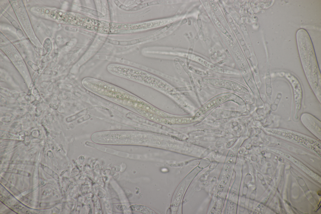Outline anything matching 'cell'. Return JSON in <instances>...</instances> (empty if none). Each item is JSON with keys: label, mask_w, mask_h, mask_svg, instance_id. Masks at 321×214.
<instances>
[{"label": "cell", "mask_w": 321, "mask_h": 214, "mask_svg": "<svg viewBox=\"0 0 321 214\" xmlns=\"http://www.w3.org/2000/svg\"><path fill=\"white\" fill-rule=\"evenodd\" d=\"M221 201L218 200L211 209V213H215L218 212L221 207Z\"/></svg>", "instance_id": "obj_8"}, {"label": "cell", "mask_w": 321, "mask_h": 214, "mask_svg": "<svg viewBox=\"0 0 321 214\" xmlns=\"http://www.w3.org/2000/svg\"><path fill=\"white\" fill-rule=\"evenodd\" d=\"M145 40L144 38L140 39L134 40L130 41H118L115 40H110L109 42L112 44L119 45H129L136 43Z\"/></svg>", "instance_id": "obj_7"}, {"label": "cell", "mask_w": 321, "mask_h": 214, "mask_svg": "<svg viewBox=\"0 0 321 214\" xmlns=\"http://www.w3.org/2000/svg\"><path fill=\"white\" fill-rule=\"evenodd\" d=\"M157 3H158L156 1H155V2H148V3H144V4H141L139 5H138V6H136L134 8H133V9L132 10H136L137 9H138L141 8H143V7H145L148 6V5H152V4H157Z\"/></svg>", "instance_id": "obj_9"}, {"label": "cell", "mask_w": 321, "mask_h": 214, "mask_svg": "<svg viewBox=\"0 0 321 214\" xmlns=\"http://www.w3.org/2000/svg\"><path fill=\"white\" fill-rule=\"evenodd\" d=\"M136 109L140 114L152 120L168 125L172 124L166 119L148 111L138 107H136Z\"/></svg>", "instance_id": "obj_3"}, {"label": "cell", "mask_w": 321, "mask_h": 214, "mask_svg": "<svg viewBox=\"0 0 321 214\" xmlns=\"http://www.w3.org/2000/svg\"><path fill=\"white\" fill-rule=\"evenodd\" d=\"M231 175L230 172H229L224 178L222 180L217 188L215 196L218 198L219 196L223 191L226 186Z\"/></svg>", "instance_id": "obj_6"}, {"label": "cell", "mask_w": 321, "mask_h": 214, "mask_svg": "<svg viewBox=\"0 0 321 214\" xmlns=\"http://www.w3.org/2000/svg\"><path fill=\"white\" fill-rule=\"evenodd\" d=\"M137 105L139 108L148 111L160 116L165 117H169V116L162 111L159 110L155 107L145 104L142 102L138 103Z\"/></svg>", "instance_id": "obj_5"}, {"label": "cell", "mask_w": 321, "mask_h": 214, "mask_svg": "<svg viewBox=\"0 0 321 214\" xmlns=\"http://www.w3.org/2000/svg\"><path fill=\"white\" fill-rule=\"evenodd\" d=\"M205 81L213 85L235 91H243L245 90L243 86L232 81L221 79H209Z\"/></svg>", "instance_id": "obj_1"}, {"label": "cell", "mask_w": 321, "mask_h": 214, "mask_svg": "<svg viewBox=\"0 0 321 214\" xmlns=\"http://www.w3.org/2000/svg\"><path fill=\"white\" fill-rule=\"evenodd\" d=\"M231 95V94H229L210 101L201 107L197 112L195 116L200 117L205 114L207 112L228 99Z\"/></svg>", "instance_id": "obj_2"}, {"label": "cell", "mask_w": 321, "mask_h": 214, "mask_svg": "<svg viewBox=\"0 0 321 214\" xmlns=\"http://www.w3.org/2000/svg\"><path fill=\"white\" fill-rule=\"evenodd\" d=\"M200 117L194 116L189 117H172L168 118V120L173 124H186L192 123L199 120Z\"/></svg>", "instance_id": "obj_4"}]
</instances>
